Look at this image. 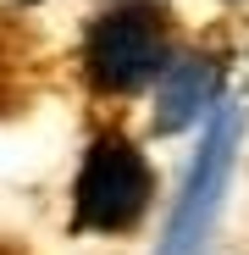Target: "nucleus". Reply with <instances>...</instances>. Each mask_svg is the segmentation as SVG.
Here are the masks:
<instances>
[{
  "instance_id": "1",
  "label": "nucleus",
  "mask_w": 249,
  "mask_h": 255,
  "mask_svg": "<svg viewBox=\"0 0 249 255\" xmlns=\"http://www.w3.org/2000/svg\"><path fill=\"white\" fill-rule=\"evenodd\" d=\"M172 22L155 0H116L83 39V72L100 95H139L172 72Z\"/></svg>"
},
{
  "instance_id": "3",
  "label": "nucleus",
  "mask_w": 249,
  "mask_h": 255,
  "mask_svg": "<svg viewBox=\"0 0 249 255\" xmlns=\"http://www.w3.org/2000/svg\"><path fill=\"white\" fill-rule=\"evenodd\" d=\"M233 150H238V117L222 111L211 122V139H205L199 161H194V178L172 211V228H166V244L161 255H199L205 233H211V217L222 205V189H227V166H233Z\"/></svg>"
},
{
  "instance_id": "2",
  "label": "nucleus",
  "mask_w": 249,
  "mask_h": 255,
  "mask_svg": "<svg viewBox=\"0 0 249 255\" xmlns=\"http://www.w3.org/2000/svg\"><path fill=\"white\" fill-rule=\"evenodd\" d=\"M150 194H155V178H150L144 155L128 139L105 133L83 155L78 194H72V211H78L72 222H78V233H128L150 211Z\"/></svg>"
},
{
  "instance_id": "4",
  "label": "nucleus",
  "mask_w": 249,
  "mask_h": 255,
  "mask_svg": "<svg viewBox=\"0 0 249 255\" xmlns=\"http://www.w3.org/2000/svg\"><path fill=\"white\" fill-rule=\"evenodd\" d=\"M216 100V67L205 56H177L161 78V128H188L205 106Z\"/></svg>"
}]
</instances>
